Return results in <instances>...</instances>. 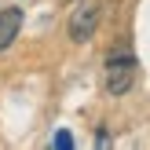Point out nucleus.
I'll use <instances>...</instances> for the list:
<instances>
[{"label":"nucleus","instance_id":"nucleus-2","mask_svg":"<svg viewBox=\"0 0 150 150\" xmlns=\"http://www.w3.org/2000/svg\"><path fill=\"white\" fill-rule=\"evenodd\" d=\"M136 81V59L125 55V51H114L106 62V92L110 95H125Z\"/></svg>","mask_w":150,"mask_h":150},{"label":"nucleus","instance_id":"nucleus-4","mask_svg":"<svg viewBox=\"0 0 150 150\" xmlns=\"http://www.w3.org/2000/svg\"><path fill=\"white\" fill-rule=\"evenodd\" d=\"M70 143H73V139L66 136V132H59V136H55V146H70Z\"/></svg>","mask_w":150,"mask_h":150},{"label":"nucleus","instance_id":"nucleus-1","mask_svg":"<svg viewBox=\"0 0 150 150\" xmlns=\"http://www.w3.org/2000/svg\"><path fill=\"white\" fill-rule=\"evenodd\" d=\"M99 18H103V4H95V0H81V4L70 11V22H66L70 40H73V44L92 40V33H95V26H99Z\"/></svg>","mask_w":150,"mask_h":150},{"label":"nucleus","instance_id":"nucleus-3","mask_svg":"<svg viewBox=\"0 0 150 150\" xmlns=\"http://www.w3.org/2000/svg\"><path fill=\"white\" fill-rule=\"evenodd\" d=\"M18 29H22V11L18 7H0V51L15 44Z\"/></svg>","mask_w":150,"mask_h":150}]
</instances>
